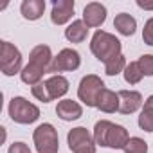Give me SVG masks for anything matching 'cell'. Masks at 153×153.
Masks as SVG:
<instances>
[{
	"mask_svg": "<svg viewBox=\"0 0 153 153\" xmlns=\"http://www.w3.org/2000/svg\"><path fill=\"white\" fill-rule=\"evenodd\" d=\"M52 61V54H51V47L49 45H36L31 54H29V63L22 68L20 78L24 83L27 85H38L43 78V74L47 72L49 65Z\"/></svg>",
	"mask_w": 153,
	"mask_h": 153,
	"instance_id": "cell-1",
	"label": "cell"
},
{
	"mask_svg": "<svg viewBox=\"0 0 153 153\" xmlns=\"http://www.w3.org/2000/svg\"><path fill=\"white\" fill-rule=\"evenodd\" d=\"M94 140L99 146H106V148H114V149H124L130 137H128V131L124 126L114 124L110 121H97L94 126Z\"/></svg>",
	"mask_w": 153,
	"mask_h": 153,
	"instance_id": "cell-2",
	"label": "cell"
},
{
	"mask_svg": "<svg viewBox=\"0 0 153 153\" xmlns=\"http://www.w3.org/2000/svg\"><path fill=\"white\" fill-rule=\"evenodd\" d=\"M90 51L94 52V56L99 61H103L106 65L114 58L121 56V42L106 31H96V34L92 36V42H90Z\"/></svg>",
	"mask_w": 153,
	"mask_h": 153,
	"instance_id": "cell-3",
	"label": "cell"
},
{
	"mask_svg": "<svg viewBox=\"0 0 153 153\" xmlns=\"http://www.w3.org/2000/svg\"><path fill=\"white\" fill-rule=\"evenodd\" d=\"M68 92V81L63 78V76H52L47 81H40L38 85L33 87V96L43 103L54 101L61 96H65Z\"/></svg>",
	"mask_w": 153,
	"mask_h": 153,
	"instance_id": "cell-4",
	"label": "cell"
},
{
	"mask_svg": "<svg viewBox=\"0 0 153 153\" xmlns=\"http://www.w3.org/2000/svg\"><path fill=\"white\" fill-rule=\"evenodd\" d=\"M9 115L18 124H31L40 117V108L25 97H13L9 101Z\"/></svg>",
	"mask_w": 153,
	"mask_h": 153,
	"instance_id": "cell-5",
	"label": "cell"
},
{
	"mask_svg": "<svg viewBox=\"0 0 153 153\" xmlns=\"http://www.w3.org/2000/svg\"><path fill=\"white\" fill-rule=\"evenodd\" d=\"M33 139H34V146H36V151L38 153H58V149H59L58 131L49 123L40 124L34 130Z\"/></svg>",
	"mask_w": 153,
	"mask_h": 153,
	"instance_id": "cell-6",
	"label": "cell"
},
{
	"mask_svg": "<svg viewBox=\"0 0 153 153\" xmlns=\"http://www.w3.org/2000/svg\"><path fill=\"white\" fill-rule=\"evenodd\" d=\"M103 90H105V83L101 81V78H97L96 74H88L79 83L78 97L87 106H97V99H99Z\"/></svg>",
	"mask_w": 153,
	"mask_h": 153,
	"instance_id": "cell-7",
	"label": "cell"
},
{
	"mask_svg": "<svg viewBox=\"0 0 153 153\" xmlns=\"http://www.w3.org/2000/svg\"><path fill=\"white\" fill-rule=\"evenodd\" d=\"M0 67L4 76H15L22 68V54L9 42H0Z\"/></svg>",
	"mask_w": 153,
	"mask_h": 153,
	"instance_id": "cell-8",
	"label": "cell"
},
{
	"mask_svg": "<svg viewBox=\"0 0 153 153\" xmlns=\"http://www.w3.org/2000/svg\"><path fill=\"white\" fill-rule=\"evenodd\" d=\"M67 140H68V149L72 153H96V140L83 126L70 130Z\"/></svg>",
	"mask_w": 153,
	"mask_h": 153,
	"instance_id": "cell-9",
	"label": "cell"
},
{
	"mask_svg": "<svg viewBox=\"0 0 153 153\" xmlns=\"http://www.w3.org/2000/svg\"><path fill=\"white\" fill-rule=\"evenodd\" d=\"M81 63V58L78 54V51H74V49H63L56 58H52L47 72L49 74H56L58 72H67V70H76L79 67Z\"/></svg>",
	"mask_w": 153,
	"mask_h": 153,
	"instance_id": "cell-10",
	"label": "cell"
},
{
	"mask_svg": "<svg viewBox=\"0 0 153 153\" xmlns=\"http://www.w3.org/2000/svg\"><path fill=\"white\" fill-rule=\"evenodd\" d=\"M74 15V0H54L52 11H51V20L54 25H63L67 24Z\"/></svg>",
	"mask_w": 153,
	"mask_h": 153,
	"instance_id": "cell-11",
	"label": "cell"
},
{
	"mask_svg": "<svg viewBox=\"0 0 153 153\" xmlns=\"http://www.w3.org/2000/svg\"><path fill=\"white\" fill-rule=\"evenodd\" d=\"M106 20V7L99 2H90L83 9V22L87 27H99Z\"/></svg>",
	"mask_w": 153,
	"mask_h": 153,
	"instance_id": "cell-12",
	"label": "cell"
},
{
	"mask_svg": "<svg viewBox=\"0 0 153 153\" xmlns=\"http://www.w3.org/2000/svg\"><path fill=\"white\" fill-rule=\"evenodd\" d=\"M119 94V112L121 114H133L142 105V96L135 90H121Z\"/></svg>",
	"mask_w": 153,
	"mask_h": 153,
	"instance_id": "cell-13",
	"label": "cell"
},
{
	"mask_svg": "<svg viewBox=\"0 0 153 153\" xmlns=\"http://www.w3.org/2000/svg\"><path fill=\"white\" fill-rule=\"evenodd\" d=\"M56 114L63 121H76V119H79L83 115V108H81V105H78L72 99H63V101L58 103Z\"/></svg>",
	"mask_w": 153,
	"mask_h": 153,
	"instance_id": "cell-14",
	"label": "cell"
},
{
	"mask_svg": "<svg viewBox=\"0 0 153 153\" xmlns=\"http://www.w3.org/2000/svg\"><path fill=\"white\" fill-rule=\"evenodd\" d=\"M88 34V27L85 25L83 20H74L67 29H65V38L72 43H81L87 40Z\"/></svg>",
	"mask_w": 153,
	"mask_h": 153,
	"instance_id": "cell-15",
	"label": "cell"
},
{
	"mask_svg": "<svg viewBox=\"0 0 153 153\" xmlns=\"http://www.w3.org/2000/svg\"><path fill=\"white\" fill-rule=\"evenodd\" d=\"M20 11L25 20H38L45 11V0H24Z\"/></svg>",
	"mask_w": 153,
	"mask_h": 153,
	"instance_id": "cell-16",
	"label": "cell"
},
{
	"mask_svg": "<svg viewBox=\"0 0 153 153\" xmlns=\"http://www.w3.org/2000/svg\"><path fill=\"white\" fill-rule=\"evenodd\" d=\"M97 108L101 112H106V114H114L115 110H119V94H115L114 90H108L105 88L97 99Z\"/></svg>",
	"mask_w": 153,
	"mask_h": 153,
	"instance_id": "cell-17",
	"label": "cell"
},
{
	"mask_svg": "<svg viewBox=\"0 0 153 153\" xmlns=\"http://www.w3.org/2000/svg\"><path fill=\"white\" fill-rule=\"evenodd\" d=\"M114 27H115L123 36H131V34L135 33V29H137V22H135V18H133L131 15H128V13H121V15L115 16V20H114Z\"/></svg>",
	"mask_w": 153,
	"mask_h": 153,
	"instance_id": "cell-18",
	"label": "cell"
},
{
	"mask_svg": "<svg viewBox=\"0 0 153 153\" xmlns=\"http://www.w3.org/2000/svg\"><path fill=\"white\" fill-rule=\"evenodd\" d=\"M139 126L144 131H153V96H149L144 103V108L139 115Z\"/></svg>",
	"mask_w": 153,
	"mask_h": 153,
	"instance_id": "cell-19",
	"label": "cell"
},
{
	"mask_svg": "<svg viewBox=\"0 0 153 153\" xmlns=\"http://www.w3.org/2000/svg\"><path fill=\"white\" fill-rule=\"evenodd\" d=\"M142 76L144 74H142V70H140V67H139L137 61H131V63L126 65V68H124V79H126V83L137 85L142 79Z\"/></svg>",
	"mask_w": 153,
	"mask_h": 153,
	"instance_id": "cell-20",
	"label": "cell"
},
{
	"mask_svg": "<svg viewBox=\"0 0 153 153\" xmlns=\"http://www.w3.org/2000/svg\"><path fill=\"white\" fill-rule=\"evenodd\" d=\"M126 68V59H124V56L121 54V56H117V58H114L112 61H108L106 65H105V72L108 74V76H117L121 70H124Z\"/></svg>",
	"mask_w": 153,
	"mask_h": 153,
	"instance_id": "cell-21",
	"label": "cell"
},
{
	"mask_svg": "<svg viewBox=\"0 0 153 153\" xmlns=\"http://www.w3.org/2000/svg\"><path fill=\"white\" fill-rule=\"evenodd\" d=\"M124 153H148V144L139 137H130L124 146Z\"/></svg>",
	"mask_w": 153,
	"mask_h": 153,
	"instance_id": "cell-22",
	"label": "cell"
},
{
	"mask_svg": "<svg viewBox=\"0 0 153 153\" xmlns=\"http://www.w3.org/2000/svg\"><path fill=\"white\" fill-rule=\"evenodd\" d=\"M139 67L144 76H153V54H144L139 58Z\"/></svg>",
	"mask_w": 153,
	"mask_h": 153,
	"instance_id": "cell-23",
	"label": "cell"
},
{
	"mask_svg": "<svg viewBox=\"0 0 153 153\" xmlns=\"http://www.w3.org/2000/svg\"><path fill=\"white\" fill-rule=\"evenodd\" d=\"M142 40L146 45L153 47V18H149L146 24H144V29H142Z\"/></svg>",
	"mask_w": 153,
	"mask_h": 153,
	"instance_id": "cell-24",
	"label": "cell"
},
{
	"mask_svg": "<svg viewBox=\"0 0 153 153\" xmlns=\"http://www.w3.org/2000/svg\"><path fill=\"white\" fill-rule=\"evenodd\" d=\"M7 153H31V149H29V146L25 142H15V144L9 146Z\"/></svg>",
	"mask_w": 153,
	"mask_h": 153,
	"instance_id": "cell-25",
	"label": "cell"
},
{
	"mask_svg": "<svg viewBox=\"0 0 153 153\" xmlns=\"http://www.w3.org/2000/svg\"><path fill=\"white\" fill-rule=\"evenodd\" d=\"M137 6L140 9H148V11L153 9V2H144V0H137Z\"/></svg>",
	"mask_w": 153,
	"mask_h": 153,
	"instance_id": "cell-26",
	"label": "cell"
}]
</instances>
